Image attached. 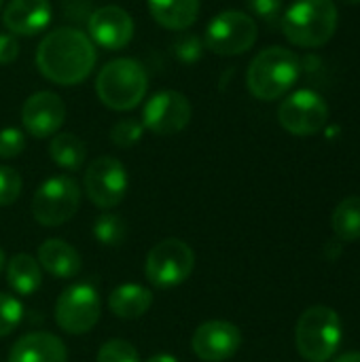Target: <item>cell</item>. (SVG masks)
Wrapping results in <instances>:
<instances>
[{
  "label": "cell",
  "instance_id": "obj_1",
  "mask_svg": "<svg viewBox=\"0 0 360 362\" xmlns=\"http://www.w3.org/2000/svg\"><path fill=\"white\" fill-rule=\"evenodd\" d=\"M98 62L91 38L79 28H55L36 49V66L40 74L62 87L83 83Z\"/></svg>",
  "mask_w": 360,
  "mask_h": 362
},
{
  "label": "cell",
  "instance_id": "obj_2",
  "mask_svg": "<svg viewBox=\"0 0 360 362\" xmlns=\"http://www.w3.org/2000/svg\"><path fill=\"white\" fill-rule=\"evenodd\" d=\"M301 76V59L284 47H267L255 55L246 72L248 91L263 102L289 93Z\"/></svg>",
  "mask_w": 360,
  "mask_h": 362
},
{
  "label": "cell",
  "instance_id": "obj_3",
  "mask_svg": "<svg viewBox=\"0 0 360 362\" xmlns=\"http://www.w3.org/2000/svg\"><path fill=\"white\" fill-rule=\"evenodd\" d=\"M337 30V6L333 0H295L284 17L282 32L291 45L314 49L327 45Z\"/></svg>",
  "mask_w": 360,
  "mask_h": 362
},
{
  "label": "cell",
  "instance_id": "obj_4",
  "mask_svg": "<svg viewBox=\"0 0 360 362\" xmlns=\"http://www.w3.org/2000/svg\"><path fill=\"white\" fill-rule=\"evenodd\" d=\"M149 76L140 62L119 57L102 66L95 78V93L110 110H134L146 95Z\"/></svg>",
  "mask_w": 360,
  "mask_h": 362
},
{
  "label": "cell",
  "instance_id": "obj_5",
  "mask_svg": "<svg viewBox=\"0 0 360 362\" xmlns=\"http://www.w3.org/2000/svg\"><path fill=\"white\" fill-rule=\"evenodd\" d=\"M342 320L327 305L308 308L295 327L297 352L308 362H329L342 346Z\"/></svg>",
  "mask_w": 360,
  "mask_h": 362
},
{
  "label": "cell",
  "instance_id": "obj_6",
  "mask_svg": "<svg viewBox=\"0 0 360 362\" xmlns=\"http://www.w3.org/2000/svg\"><path fill=\"white\" fill-rule=\"evenodd\" d=\"M81 197V187L72 176H51L32 197V216L42 227H59L79 212Z\"/></svg>",
  "mask_w": 360,
  "mask_h": 362
},
{
  "label": "cell",
  "instance_id": "obj_7",
  "mask_svg": "<svg viewBox=\"0 0 360 362\" xmlns=\"http://www.w3.org/2000/svg\"><path fill=\"white\" fill-rule=\"evenodd\" d=\"M193 267H195L193 248L178 238H168L149 250L144 263V276L157 288H174L189 280Z\"/></svg>",
  "mask_w": 360,
  "mask_h": 362
},
{
  "label": "cell",
  "instance_id": "obj_8",
  "mask_svg": "<svg viewBox=\"0 0 360 362\" xmlns=\"http://www.w3.org/2000/svg\"><path fill=\"white\" fill-rule=\"evenodd\" d=\"M257 36H259L257 21L250 15L242 11H223L210 19L204 34V45L208 51L216 55L231 57L252 49Z\"/></svg>",
  "mask_w": 360,
  "mask_h": 362
},
{
  "label": "cell",
  "instance_id": "obj_9",
  "mask_svg": "<svg viewBox=\"0 0 360 362\" xmlns=\"http://www.w3.org/2000/svg\"><path fill=\"white\" fill-rule=\"evenodd\" d=\"M102 314V301L98 291L91 284L79 282L62 291L55 301V322L68 335L89 333Z\"/></svg>",
  "mask_w": 360,
  "mask_h": 362
},
{
  "label": "cell",
  "instance_id": "obj_10",
  "mask_svg": "<svg viewBox=\"0 0 360 362\" xmlns=\"http://www.w3.org/2000/svg\"><path fill=\"white\" fill-rule=\"evenodd\" d=\"M127 187H129L127 170L115 157L93 159L83 176V189L89 202L100 210L117 208L125 199Z\"/></svg>",
  "mask_w": 360,
  "mask_h": 362
},
{
  "label": "cell",
  "instance_id": "obj_11",
  "mask_svg": "<svg viewBox=\"0 0 360 362\" xmlns=\"http://www.w3.org/2000/svg\"><path fill=\"white\" fill-rule=\"evenodd\" d=\"M280 125L293 136H314L329 121L325 98L312 89H299L282 100L278 108Z\"/></svg>",
  "mask_w": 360,
  "mask_h": 362
},
{
  "label": "cell",
  "instance_id": "obj_12",
  "mask_svg": "<svg viewBox=\"0 0 360 362\" xmlns=\"http://www.w3.org/2000/svg\"><path fill=\"white\" fill-rule=\"evenodd\" d=\"M191 102L176 89H163L149 98L142 110L144 129L157 136H174L191 123Z\"/></svg>",
  "mask_w": 360,
  "mask_h": 362
},
{
  "label": "cell",
  "instance_id": "obj_13",
  "mask_svg": "<svg viewBox=\"0 0 360 362\" xmlns=\"http://www.w3.org/2000/svg\"><path fill=\"white\" fill-rule=\"evenodd\" d=\"M242 346V333L233 322L208 320L191 337V348L202 362H225L233 358Z\"/></svg>",
  "mask_w": 360,
  "mask_h": 362
},
{
  "label": "cell",
  "instance_id": "obj_14",
  "mask_svg": "<svg viewBox=\"0 0 360 362\" xmlns=\"http://www.w3.org/2000/svg\"><path fill=\"white\" fill-rule=\"evenodd\" d=\"M87 32L93 45L106 51H119L127 47L134 38V19L121 6H100L89 15Z\"/></svg>",
  "mask_w": 360,
  "mask_h": 362
},
{
  "label": "cell",
  "instance_id": "obj_15",
  "mask_svg": "<svg viewBox=\"0 0 360 362\" xmlns=\"http://www.w3.org/2000/svg\"><path fill=\"white\" fill-rule=\"evenodd\" d=\"M66 121V104L53 91H36L21 106V125L34 138H51Z\"/></svg>",
  "mask_w": 360,
  "mask_h": 362
},
{
  "label": "cell",
  "instance_id": "obj_16",
  "mask_svg": "<svg viewBox=\"0 0 360 362\" xmlns=\"http://www.w3.org/2000/svg\"><path fill=\"white\" fill-rule=\"evenodd\" d=\"M51 21L49 0H11L2 8V23L13 36L40 34Z\"/></svg>",
  "mask_w": 360,
  "mask_h": 362
},
{
  "label": "cell",
  "instance_id": "obj_17",
  "mask_svg": "<svg viewBox=\"0 0 360 362\" xmlns=\"http://www.w3.org/2000/svg\"><path fill=\"white\" fill-rule=\"evenodd\" d=\"M68 361V350L64 341L45 331H34L25 333L19 337L11 352L6 362H66Z\"/></svg>",
  "mask_w": 360,
  "mask_h": 362
},
{
  "label": "cell",
  "instance_id": "obj_18",
  "mask_svg": "<svg viewBox=\"0 0 360 362\" xmlns=\"http://www.w3.org/2000/svg\"><path fill=\"white\" fill-rule=\"evenodd\" d=\"M36 261H38L40 269H45L49 276H53L57 280H70V278L79 276V272L83 267L79 250L59 238L45 240L38 246Z\"/></svg>",
  "mask_w": 360,
  "mask_h": 362
},
{
  "label": "cell",
  "instance_id": "obj_19",
  "mask_svg": "<svg viewBox=\"0 0 360 362\" xmlns=\"http://www.w3.org/2000/svg\"><path fill=\"white\" fill-rule=\"evenodd\" d=\"M151 305H153V293L142 284L127 282L112 288V293L108 295V310L123 320L142 318L151 310Z\"/></svg>",
  "mask_w": 360,
  "mask_h": 362
},
{
  "label": "cell",
  "instance_id": "obj_20",
  "mask_svg": "<svg viewBox=\"0 0 360 362\" xmlns=\"http://www.w3.org/2000/svg\"><path fill=\"white\" fill-rule=\"evenodd\" d=\"M151 17L166 30H189L199 15V0H149Z\"/></svg>",
  "mask_w": 360,
  "mask_h": 362
},
{
  "label": "cell",
  "instance_id": "obj_21",
  "mask_svg": "<svg viewBox=\"0 0 360 362\" xmlns=\"http://www.w3.org/2000/svg\"><path fill=\"white\" fill-rule=\"evenodd\" d=\"M4 272H6V282H8L11 291L19 297L34 295L42 284V269L32 255L19 252V255L11 257L6 261Z\"/></svg>",
  "mask_w": 360,
  "mask_h": 362
},
{
  "label": "cell",
  "instance_id": "obj_22",
  "mask_svg": "<svg viewBox=\"0 0 360 362\" xmlns=\"http://www.w3.org/2000/svg\"><path fill=\"white\" fill-rule=\"evenodd\" d=\"M49 157L62 170L76 172V170L83 168V163L87 159V148H85V142L79 136H74L70 132H62V134L51 136Z\"/></svg>",
  "mask_w": 360,
  "mask_h": 362
},
{
  "label": "cell",
  "instance_id": "obj_23",
  "mask_svg": "<svg viewBox=\"0 0 360 362\" xmlns=\"http://www.w3.org/2000/svg\"><path fill=\"white\" fill-rule=\"evenodd\" d=\"M333 233L339 242H356L360 240V197H346L331 216Z\"/></svg>",
  "mask_w": 360,
  "mask_h": 362
},
{
  "label": "cell",
  "instance_id": "obj_24",
  "mask_svg": "<svg viewBox=\"0 0 360 362\" xmlns=\"http://www.w3.org/2000/svg\"><path fill=\"white\" fill-rule=\"evenodd\" d=\"M93 238L106 248H117L127 238V225L121 216L112 212H104L93 223Z\"/></svg>",
  "mask_w": 360,
  "mask_h": 362
},
{
  "label": "cell",
  "instance_id": "obj_25",
  "mask_svg": "<svg viewBox=\"0 0 360 362\" xmlns=\"http://www.w3.org/2000/svg\"><path fill=\"white\" fill-rule=\"evenodd\" d=\"M23 320V305L15 295L0 293V339L15 333Z\"/></svg>",
  "mask_w": 360,
  "mask_h": 362
},
{
  "label": "cell",
  "instance_id": "obj_26",
  "mask_svg": "<svg viewBox=\"0 0 360 362\" xmlns=\"http://www.w3.org/2000/svg\"><path fill=\"white\" fill-rule=\"evenodd\" d=\"M144 136V125L138 119H121L110 129V142L119 148L136 146Z\"/></svg>",
  "mask_w": 360,
  "mask_h": 362
},
{
  "label": "cell",
  "instance_id": "obj_27",
  "mask_svg": "<svg viewBox=\"0 0 360 362\" xmlns=\"http://www.w3.org/2000/svg\"><path fill=\"white\" fill-rule=\"evenodd\" d=\"M95 362H142L138 350L125 339H110L98 350Z\"/></svg>",
  "mask_w": 360,
  "mask_h": 362
},
{
  "label": "cell",
  "instance_id": "obj_28",
  "mask_svg": "<svg viewBox=\"0 0 360 362\" xmlns=\"http://www.w3.org/2000/svg\"><path fill=\"white\" fill-rule=\"evenodd\" d=\"M21 174L11 165H0V208L13 206L21 195Z\"/></svg>",
  "mask_w": 360,
  "mask_h": 362
},
{
  "label": "cell",
  "instance_id": "obj_29",
  "mask_svg": "<svg viewBox=\"0 0 360 362\" xmlns=\"http://www.w3.org/2000/svg\"><path fill=\"white\" fill-rule=\"evenodd\" d=\"M25 148V136L17 127L0 129V159H15Z\"/></svg>",
  "mask_w": 360,
  "mask_h": 362
},
{
  "label": "cell",
  "instance_id": "obj_30",
  "mask_svg": "<svg viewBox=\"0 0 360 362\" xmlns=\"http://www.w3.org/2000/svg\"><path fill=\"white\" fill-rule=\"evenodd\" d=\"M174 53L182 62H195L202 55V40L193 34H180L174 42Z\"/></svg>",
  "mask_w": 360,
  "mask_h": 362
},
{
  "label": "cell",
  "instance_id": "obj_31",
  "mask_svg": "<svg viewBox=\"0 0 360 362\" xmlns=\"http://www.w3.org/2000/svg\"><path fill=\"white\" fill-rule=\"evenodd\" d=\"M246 4L252 15H257L259 19H263L267 23H274L282 13L284 0H246Z\"/></svg>",
  "mask_w": 360,
  "mask_h": 362
},
{
  "label": "cell",
  "instance_id": "obj_32",
  "mask_svg": "<svg viewBox=\"0 0 360 362\" xmlns=\"http://www.w3.org/2000/svg\"><path fill=\"white\" fill-rule=\"evenodd\" d=\"M19 55V42L13 34H0V66H8Z\"/></svg>",
  "mask_w": 360,
  "mask_h": 362
},
{
  "label": "cell",
  "instance_id": "obj_33",
  "mask_svg": "<svg viewBox=\"0 0 360 362\" xmlns=\"http://www.w3.org/2000/svg\"><path fill=\"white\" fill-rule=\"evenodd\" d=\"M333 362H360V352H348V354H342L339 358H335Z\"/></svg>",
  "mask_w": 360,
  "mask_h": 362
},
{
  "label": "cell",
  "instance_id": "obj_34",
  "mask_svg": "<svg viewBox=\"0 0 360 362\" xmlns=\"http://www.w3.org/2000/svg\"><path fill=\"white\" fill-rule=\"evenodd\" d=\"M146 362H178V358L172 356V354H155V356H151Z\"/></svg>",
  "mask_w": 360,
  "mask_h": 362
},
{
  "label": "cell",
  "instance_id": "obj_35",
  "mask_svg": "<svg viewBox=\"0 0 360 362\" xmlns=\"http://www.w3.org/2000/svg\"><path fill=\"white\" fill-rule=\"evenodd\" d=\"M4 267H6V255H4V250L0 248V274H2Z\"/></svg>",
  "mask_w": 360,
  "mask_h": 362
},
{
  "label": "cell",
  "instance_id": "obj_36",
  "mask_svg": "<svg viewBox=\"0 0 360 362\" xmlns=\"http://www.w3.org/2000/svg\"><path fill=\"white\" fill-rule=\"evenodd\" d=\"M335 2V0H333ZM337 2H344V4H360V0H337Z\"/></svg>",
  "mask_w": 360,
  "mask_h": 362
},
{
  "label": "cell",
  "instance_id": "obj_37",
  "mask_svg": "<svg viewBox=\"0 0 360 362\" xmlns=\"http://www.w3.org/2000/svg\"><path fill=\"white\" fill-rule=\"evenodd\" d=\"M2 4H4V0H0V11H2Z\"/></svg>",
  "mask_w": 360,
  "mask_h": 362
}]
</instances>
